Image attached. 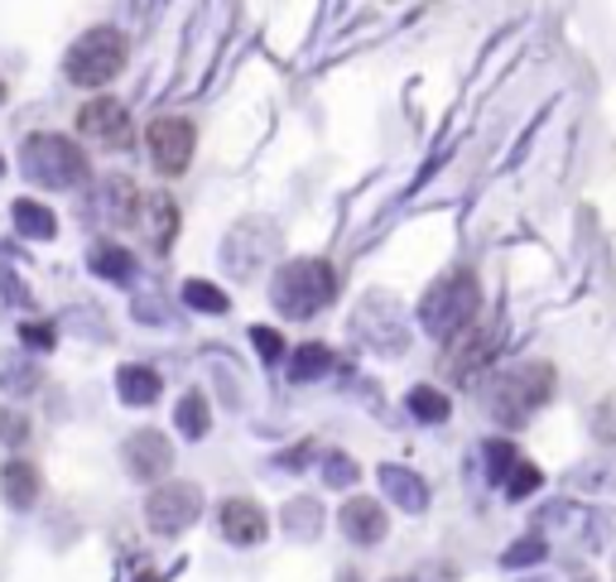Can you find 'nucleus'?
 I'll list each match as a JSON object with an SVG mask.
<instances>
[{
	"label": "nucleus",
	"mask_w": 616,
	"mask_h": 582,
	"mask_svg": "<svg viewBox=\"0 0 616 582\" xmlns=\"http://www.w3.org/2000/svg\"><path fill=\"white\" fill-rule=\"evenodd\" d=\"M554 386H559L554 366H549V362H526V366H516V370H506V376L491 380L487 409H491L496 423L520 429L530 414H540V409L554 400Z\"/></svg>",
	"instance_id": "1"
},
{
	"label": "nucleus",
	"mask_w": 616,
	"mask_h": 582,
	"mask_svg": "<svg viewBox=\"0 0 616 582\" xmlns=\"http://www.w3.org/2000/svg\"><path fill=\"white\" fill-rule=\"evenodd\" d=\"M477 309H482V284L472 270H449L443 280L429 284L424 303H419V323L429 327L434 337H457L463 327L477 323Z\"/></svg>",
	"instance_id": "2"
},
{
	"label": "nucleus",
	"mask_w": 616,
	"mask_h": 582,
	"mask_svg": "<svg viewBox=\"0 0 616 582\" xmlns=\"http://www.w3.org/2000/svg\"><path fill=\"white\" fill-rule=\"evenodd\" d=\"M126 58H130L126 34L116 30V24H97V30H87L68 48V58H63V73H68V83L97 91V87L116 83V73L126 68Z\"/></svg>",
	"instance_id": "3"
},
{
	"label": "nucleus",
	"mask_w": 616,
	"mask_h": 582,
	"mask_svg": "<svg viewBox=\"0 0 616 582\" xmlns=\"http://www.w3.org/2000/svg\"><path fill=\"white\" fill-rule=\"evenodd\" d=\"M20 164L39 188H77V183H87V174H91L83 144L68 136H30L20 150Z\"/></svg>",
	"instance_id": "4"
},
{
	"label": "nucleus",
	"mask_w": 616,
	"mask_h": 582,
	"mask_svg": "<svg viewBox=\"0 0 616 582\" xmlns=\"http://www.w3.org/2000/svg\"><path fill=\"white\" fill-rule=\"evenodd\" d=\"M337 294V274L327 260H290L274 274V303L284 317H313Z\"/></svg>",
	"instance_id": "5"
},
{
	"label": "nucleus",
	"mask_w": 616,
	"mask_h": 582,
	"mask_svg": "<svg viewBox=\"0 0 616 582\" xmlns=\"http://www.w3.org/2000/svg\"><path fill=\"white\" fill-rule=\"evenodd\" d=\"M198 515H203V486H193V482H160L145 496V525L164 539L183 535Z\"/></svg>",
	"instance_id": "6"
},
{
	"label": "nucleus",
	"mask_w": 616,
	"mask_h": 582,
	"mask_svg": "<svg viewBox=\"0 0 616 582\" xmlns=\"http://www.w3.org/2000/svg\"><path fill=\"white\" fill-rule=\"evenodd\" d=\"M496 347H501V337H496V327H463L457 337H449V347H443V376L457 380V386H467V380H477L482 370L491 366Z\"/></svg>",
	"instance_id": "7"
},
{
	"label": "nucleus",
	"mask_w": 616,
	"mask_h": 582,
	"mask_svg": "<svg viewBox=\"0 0 616 582\" xmlns=\"http://www.w3.org/2000/svg\"><path fill=\"white\" fill-rule=\"evenodd\" d=\"M145 144H150V164L160 174H183L193 159V144H198V130L183 116H160V121H150Z\"/></svg>",
	"instance_id": "8"
},
{
	"label": "nucleus",
	"mask_w": 616,
	"mask_h": 582,
	"mask_svg": "<svg viewBox=\"0 0 616 582\" xmlns=\"http://www.w3.org/2000/svg\"><path fill=\"white\" fill-rule=\"evenodd\" d=\"M77 136L101 144V150H126L130 136H136V126H130V111L116 97H97L77 111Z\"/></svg>",
	"instance_id": "9"
},
{
	"label": "nucleus",
	"mask_w": 616,
	"mask_h": 582,
	"mask_svg": "<svg viewBox=\"0 0 616 582\" xmlns=\"http://www.w3.org/2000/svg\"><path fill=\"white\" fill-rule=\"evenodd\" d=\"M121 453H126V472L145 486H160V476H169V467H174V443L160 429H136Z\"/></svg>",
	"instance_id": "10"
},
{
	"label": "nucleus",
	"mask_w": 616,
	"mask_h": 582,
	"mask_svg": "<svg viewBox=\"0 0 616 582\" xmlns=\"http://www.w3.org/2000/svg\"><path fill=\"white\" fill-rule=\"evenodd\" d=\"M217 529H221V539L236 549H256V545H266V535H270V515L256 506L251 496H227L217 506Z\"/></svg>",
	"instance_id": "11"
},
{
	"label": "nucleus",
	"mask_w": 616,
	"mask_h": 582,
	"mask_svg": "<svg viewBox=\"0 0 616 582\" xmlns=\"http://www.w3.org/2000/svg\"><path fill=\"white\" fill-rule=\"evenodd\" d=\"M337 525H343V535L361 549L381 545V539L390 535V515H386L381 500H371V496H352L347 506L337 510Z\"/></svg>",
	"instance_id": "12"
},
{
	"label": "nucleus",
	"mask_w": 616,
	"mask_h": 582,
	"mask_svg": "<svg viewBox=\"0 0 616 582\" xmlns=\"http://www.w3.org/2000/svg\"><path fill=\"white\" fill-rule=\"evenodd\" d=\"M0 492H6V500L15 510H30V506H39V496H44V476H39L30 457H10L6 467H0Z\"/></svg>",
	"instance_id": "13"
},
{
	"label": "nucleus",
	"mask_w": 616,
	"mask_h": 582,
	"mask_svg": "<svg viewBox=\"0 0 616 582\" xmlns=\"http://www.w3.org/2000/svg\"><path fill=\"white\" fill-rule=\"evenodd\" d=\"M101 217L116 222V227H140V193L130 188V179H107L97 193Z\"/></svg>",
	"instance_id": "14"
},
{
	"label": "nucleus",
	"mask_w": 616,
	"mask_h": 582,
	"mask_svg": "<svg viewBox=\"0 0 616 582\" xmlns=\"http://www.w3.org/2000/svg\"><path fill=\"white\" fill-rule=\"evenodd\" d=\"M160 390H164L160 370H150V366H121L116 370V395H121L126 405H154Z\"/></svg>",
	"instance_id": "15"
},
{
	"label": "nucleus",
	"mask_w": 616,
	"mask_h": 582,
	"mask_svg": "<svg viewBox=\"0 0 616 582\" xmlns=\"http://www.w3.org/2000/svg\"><path fill=\"white\" fill-rule=\"evenodd\" d=\"M140 217H150V222H140L154 241L169 246V236H174V222H179V207H174V197L169 193H154V197H140Z\"/></svg>",
	"instance_id": "16"
},
{
	"label": "nucleus",
	"mask_w": 616,
	"mask_h": 582,
	"mask_svg": "<svg viewBox=\"0 0 616 582\" xmlns=\"http://www.w3.org/2000/svg\"><path fill=\"white\" fill-rule=\"evenodd\" d=\"M381 482H386V492L396 496L404 510H424V506H429V492H424V482H419L414 472H404V467H381Z\"/></svg>",
	"instance_id": "17"
},
{
	"label": "nucleus",
	"mask_w": 616,
	"mask_h": 582,
	"mask_svg": "<svg viewBox=\"0 0 616 582\" xmlns=\"http://www.w3.org/2000/svg\"><path fill=\"white\" fill-rule=\"evenodd\" d=\"M10 217H15V227H20L24 236H39V241H48V236L58 231L54 212H48L44 203H34V197H20V203L10 207Z\"/></svg>",
	"instance_id": "18"
},
{
	"label": "nucleus",
	"mask_w": 616,
	"mask_h": 582,
	"mask_svg": "<svg viewBox=\"0 0 616 582\" xmlns=\"http://www.w3.org/2000/svg\"><path fill=\"white\" fill-rule=\"evenodd\" d=\"M404 405H410V414H414L419 423H443V419L453 414L449 395H443L439 386H414V390H410V400H404Z\"/></svg>",
	"instance_id": "19"
},
{
	"label": "nucleus",
	"mask_w": 616,
	"mask_h": 582,
	"mask_svg": "<svg viewBox=\"0 0 616 582\" xmlns=\"http://www.w3.org/2000/svg\"><path fill=\"white\" fill-rule=\"evenodd\" d=\"M91 270L97 274H107V280H130V270H136V256L121 246H111V241H101V246H91Z\"/></svg>",
	"instance_id": "20"
},
{
	"label": "nucleus",
	"mask_w": 616,
	"mask_h": 582,
	"mask_svg": "<svg viewBox=\"0 0 616 582\" xmlns=\"http://www.w3.org/2000/svg\"><path fill=\"white\" fill-rule=\"evenodd\" d=\"M179 429L188 433V439H203V433L213 429V414H207V395L203 390H188L179 400Z\"/></svg>",
	"instance_id": "21"
},
{
	"label": "nucleus",
	"mask_w": 616,
	"mask_h": 582,
	"mask_svg": "<svg viewBox=\"0 0 616 582\" xmlns=\"http://www.w3.org/2000/svg\"><path fill=\"white\" fill-rule=\"evenodd\" d=\"M333 370V352L323 347V342H309V347H299L294 352V362H290V376L294 380H318Z\"/></svg>",
	"instance_id": "22"
},
{
	"label": "nucleus",
	"mask_w": 616,
	"mask_h": 582,
	"mask_svg": "<svg viewBox=\"0 0 616 582\" xmlns=\"http://www.w3.org/2000/svg\"><path fill=\"white\" fill-rule=\"evenodd\" d=\"M501 486H506V496H510V500H526V496H534V492L544 486V472L534 467L530 457H520L516 467H510V472L501 476Z\"/></svg>",
	"instance_id": "23"
},
{
	"label": "nucleus",
	"mask_w": 616,
	"mask_h": 582,
	"mask_svg": "<svg viewBox=\"0 0 616 582\" xmlns=\"http://www.w3.org/2000/svg\"><path fill=\"white\" fill-rule=\"evenodd\" d=\"M183 299H188V309L227 313V294H221L217 284H207V280H188V284H183Z\"/></svg>",
	"instance_id": "24"
},
{
	"label": "nucleus",
	"mask_w": 616,
	"mask_h": 582,
	"mask_svg": "<svg viewBox=\"0 0 616 582\" xmlns=\"http://www.w3.org/2000/svg\"><path fill=\"white\" fill-rule=\"evenodd\" d=\"M482 453H487V467H491L496 482H501V476L520 462V448H516V443H506V439H491L487 448H482Z\"/></svg>",
	"instance_id": "25"
},
{
	"label": "nucleus",
	"mask_w": 616,
	"mask_h": 582,
	"mask_svg": "<svg viewBox=\"0 0 616 582\" xmlns=\"http://www.w3.org/2000/svg\"><path fill=\"white\" fill-rule=\"evenodd\" d=\"M0 386L6 390H15V395H30L39 380H34V366H24V362H0Z\"/></svg>",
	"instance_id": "26"
},
{
	"label": "nucleus",
	"mask_w": 616,
	"mask_h": 582,
	"mask_svg": "<svg viewBox=\"0 0 616 582\" xmlns=\"http://www.w3.org/2000/svg\"><path fill=\"white\" fill-rule=\"evenodd\" d=\"M544 559V539L530 535V539H516V545L506 549V568H526V563H540Z\"/></svg>",
	"instance_id": "27"
},
{
	"label": "nucleus",
	"mask_w": 616,
	"mask_h": 582,
	"mask_svg": "<svg viewBox=\"0 0 616 582\" xmlns=\"http://www.w3.org/2000/svg\"><path fill=\"white\" fill-rule=\"evenodd\" d=\"M290 525H294V535H318L323 510L313 506V500H294V506H290Z\"/></svg>",
	"instance_id": "28"
},
{
	"label": "nucleus",
	"mask_w": 616,
	"mask_h": 582,
	"mask_svg": "<svg viewBox=\"0 0 616 582\" xmlns=\"http://www.w3.org/2000/svg\"><path fill=\"white\" fill-rule=\"evenodd\" d=\"M0 439H6L10 448H20L24 439H30V419L15 414V409H6V414H0Z\"/></svg>",
	"instance_id": "29"
},
{
	"label": "nucleus",
	"mask_w": 616,
	"mask_h": 582,
	"mask_svg": "<svg viewBox=\"0 0 616 582\" xmlns=\"http://www.w3.org/2000/svg\"><path fill=\"white\" fill-rule=\"evenodd\" d=\"M352 482H357V462L343 453L327 457V486H352Z\"/></svg>",
	"instance_id": "30"
},
{
	"label": "nucleus",
	"mask_w": 616,
	"mask_h": 582,
	"mask_svg": "<svg viewBox=\"0 0 616 582\" xmlns=\"http://www.w3.org/2000/svg\"><path fill=\"white\" fill-rule=\"evenodd\" d=\"M20 337H24V347L48 352V347H54V323H24V327H20Z\"/></svg>",
	"instance_id": "31"
},
{
	"label": "nucleus",
	"mask_w": 616,
	"mask_h": 582,
	"mask_svg": "<svg viewBox=\"0 0 616 582\" xmlns=\"http://www.w3.org/2000/svg\"><path fill=\"white\" fill-rule=\"evenodd\" d=\"M256 347H260V356H266V362H280V356H284V337L280 333H274V327H256Z\"/></svg>",
	"instance_id": "32"
},
{
	"label": "nucleus",
	"mask_w": 616,
	"mask_h": 582,
	"mask_svg": "<svg viewBox=\"0 0 616 582\" xmlns=\"http://www.w3.org/2000/svg\"><path fill=\"white\" fill-rule=\"evenodd\" d=\"M337 582H361V573H357V568H343V573H337Z\"/></svg>",
	"instance_id": "33"
},
{
	"label": "nucleus",
	"mask_w": 616,
	"mask_h": 582,
	"mask_svg": "<svg viewBox=\"0 0 616 582\" xmlns=\"http://www.w3.org/2000/svg\"><path fill=\"white\" fill-rule=\"evenodd\" d=\"M140 582H160V578H154V573H145V578H140Z\"/></svg>",
	"instance_id": "34"
},
{
	"label": "nucleus",
	"mask_w": 616,
	"mask_h": 582,
	"mask_svg": "<svg viewBox=\"0 0 616 582\" xmlns=\"http://www.w3.org/2000/svg\"><path fill=\"white\" fill-rule=\"evenodd\" d=\"M390 582H414V578H390Z\"/></svg>",
	"instance_id": "35"
},
{
	"label": "nucleus",
	"mask_w": 616,
	"mask_h": 582,
	"mask_svg": "<svg viewBox=\"0 0 616 582\" xmlns=\"http://www.w3.org/2000/svg\"><path fill=\"white\" fill-rule=\"evenodd\" d=\"M0 174H6V159H0Z\"/></svg>",
	"instance_id": "36"
},
{
	"label": "nucleus",
	"mask_w": 616,
	"mask_h": 582,
	"mask_svg": "<svg viewBox=\"0 0 616 582\" xmlns=\"http://www.w3.org/2000/svg\"><path fill=\"white\" fill-rule=\"evenodd\" d=\"M526 582H544V578H526Z\"/></svg>",
	"instance_id": "37"
},
{
	"label": "nucleus",
	"mask_w": 616,
	"mask_h": 582,
	"mask_svg": "<svg viewBox=\"0 0 616 582\" xmlns=\"http://www.w3.org/2000/svg\"><path fill=\"white\" fill-rule=\"evenodd\" d=\"M0 97H6V87H0Z\"/></svg>",
	"instance_id": "38"
}]
</instances>
